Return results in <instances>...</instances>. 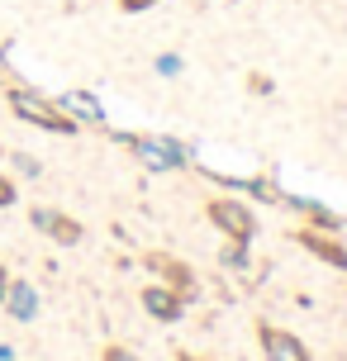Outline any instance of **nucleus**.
I'll return each mask as SVG.
<instances>
[{
	"label": "nucleus",
	"mask_w": 347,
	"mask_h": 361,
	"mask_svg": "<svg viewBox=\"0 0 347 361\" xmlns=\"http://www.w3.org/2000/svg\"><path fill=\"white\" fill-rule=\"evenodd\" d=\"M300 243H305V252H314L319 262H329V267L347 271V247H338V238L324 233V228H305L300 233Z\"/></svg>",
	"instance_id": "nucleus-9"
},
{
	"label": "nucleus",
	"mask_w": 347,
	"mask_h": 361,
	"mask_svg": "<svg viewBox=\"0 0 347 361\" xmlns=\"http://www.w3.org/2000/svg\"><path fill=\"white\" fill-rule=\"evenodd\" d=\"M5 204H15V180L0 171V209H5Z\"/></svg>",
	"instance_id": "nucleus-16"
},
{
	"label": "nucleus",
	"mask_w": 347,
	"mask_h": 361,
	"mask_svg": "<svg viewBox=\"0 0 347 361\" xmlns=\"http://www.w3.org/2000/svg\"><path fill=\"white\" fill-rule=\"evenodd\" d=\"M147 267L157 271V276H166V286L185 290V295H190V290H195V271H190V267H181V262H171V257L152 252V257H147Z\"/></svg>",
	"instance_id": "nucleus-10"
},
{
	"label": "nucleus",
	"mask_w": 347,
	"mask_h": 361,
	"mask_svg": "<svg viewBox=\"0 0 347 361\" xmlns=\"http://www.w3.org/2000/svg\"><path fill=\"white\" fill-rule=\"evenodd\" d=\"M10 166H15L19 176H43V166H38V157H29V152H10Z\"/></svg>",
	"instance_id": "nucleus-12"
},
{
	"label": "nucleus",
	"mask_w": 347,
	"mask_h": 361,
	"mask_svg": "<svg viewBox=\"0 0 347 361\" xmlns=\"http://www.w3.org/2000/svg\"><path fill=\"white\" fill-rule=\"evenodd\" d=\"M57 105H62V114H67L76 128H81V124H95V128L105 124V109H100V100H95L91 90H62Z\"/></svg>",
	"instance_id": "nucleus-6"
},
{
	"label": "nucleus",
	"mask_w": 347,
	"mask_h": 361,
	"mask_svg": "<svg viewBox=\"0 0 347 361\" xmlns=\"http://www.w3.org/2000/svg\"><path fill=\"white\" fill-rule=\"evenodd\" d=\"M128 147L147 171H181L185 166V147L176 138H128Z\"/></svg>",
	"instance_id": "nucleus-3"
},
{
	"label": "nucleus",
	"mask_w": 347,
	"mask_h": 361,
	"mask_svg": "<svg viewBox=\"0 0 347 361\" xmlns=\"http://www.w3.org/2000/svg\"><path fill=\"white\" fill-rule=\"evenodd\" d=\"M0 361H15V347H0Z\"/></svg>",
	"instance_id": "nucleus-19"
},
{
	"label": "nucleus",
	"mask_w": 347,
	"mask_h": 361,
	"mask_svg": "<svg viewBox=\"0 0 347 361\" xmlns=\"http://www.w3.org/2000/svg\"><path fill=\"white\" fill-rule=\"evenodd\" d=\"M10 109H15L24 124H38V128H48V133H76V124L62 114V105L48 100V95H38V90L15 86L10 90Z\"/></svg>",
	"instance_id": "nucleus-1"
},
{
	"label": "nucleus",
	"mask_w": 347,
	"mask_h": 361,
	"mask_svg": "<svg viewBox=\"0 0 347 361\" xmlns=\"http://www.w3.org/2000/svg\"><path fill=\"white\" fill-rule=\"evenodd\" d=\"M143 309L152 314V319H162V324H176L185 314V290H176V286H147L143 290Z\"/></svg>",
	"instance_id": "nucleus-5"
},
{
	"label": "nucleus",
	"mask_w": 347,
	"mask_h": 361,
	"mask_svg": "<svg viewBox=\"0 0 347 361\" xmlns=\"http://www.w3.org/2000/svg\"><path fill=\"white\" fill-rule=\"evenodd\" d=\"M262 357H267V361H314L310 347L300 343L295 333L276 328V324H262Z\"/></svg>",
	"instance_id": "nucleus-4"
},
{
	"label": "nucleus",
	"mask_w": 347,
	"mask_h": 361,
	"mask_svg": "<svg viewBox=\"0 0 347 361\" xmlns=\"http://www.w3.org/2000/svg\"><path fill=\"white\" fill-rule=\"evenodd\" d=\"M0 305L10 309V319H19V324H34V319H38V305H43V300H38L34 281H10Z\"/></svg>",
	"instance_id": "nucleus-7"
},
{
	"label": "nucleus",
	"mask_w": 347,
	"mask_h": 361,
	"mask_svg": "<svg viewBox=\"0 0 347 361\" xmlns=\"http://www.w3.org/2000/svg\"><path fill=\"white\" fill-rule=\"evenodd\" d=\"M157 76H181V57H176V53L157 57Z\"/></svg>",
	"instance_id": "nucleus-14"
},
{
	"label": "nucleus",
	"mask_w": 347,
	"mask_h": 361,
	"mask_svg": "<svg viewBox=\"0 0 347 361\" xmlns=\"http://www.w3.org/2000/svg\"><path fill=\"white\" fill-rule=\"evenodd\" d=\"M300 209H305V219H310V228H324V233H338L343 228V219L333 214V209H324V204H310V200H295Z\"/></svg>",
	"instance_id": "nucleus-11"
},
{
	"label": "nucleus",
	"mask_w": 347,
	"mask_h": 361,
	"mask_svg": "<svg viewBox=\"0 0 347 361\" xmlns=\"http://www.w3.org/2000/svg\"><path fill=\"white\" fill-rule=\"evenodd\" d=\"M100 361H138V352H133V347H119V343H114V347H105V357H100Z\"/></svg>",
	"instance_id": "nucleus-15"
},
{
	"label": "nucleus",
	"mask_w": 347,
	"mask_h": 361,
	"mask_svg": "<svg viewBox=\"0 0 347 361\" xmlns=\"http://www.w3.org/2000/svg\"><path fill=\"white\" fill-rule=\"evenodd\" d=\"M209 224L229 243H252V233H257V214L243 195H214L209 200Z\"/></svg>",
	"instance_id": "nucleus-2"
},
{
	"label": "nucleus",
	"mask_w": 347,
	"mask_h": 361,
	"mask_svg": "<svg viewBox=\"0 0 347 361\" xmlns=\"http://www.w3.org/2000/svg\"><path fill=\"white\" fill-rule=\"evenodd\" d=\"M224 267L248 271V243H233V247H224Z\"/></svg>",
	"instance_id": "nucleus-13"
},
{
	"label": "nucleus",
	"mask_w": 347,
	"mask_h": 361,
	"mask_svg": "<svg viewBox=\"0 0 347 361\" xmlns=\"http://www.w3.org/2000/svg\"><path fill=\"white\" fill-rule=\"evenodd\" d=\"M176 361H200V357H190V352H181V357H176Z\"/></svg>",
	"instance_id": "nucleus-20"
},
{
	"label": "nucleus",
	"mask_w": 347,
	"mask_h": 361,
	"mask_svg": "<svg viewBox=\"0 0 347 361\" xmlns=\"http://www.w3.org/2000/svg\"><path fill=\"white\" fill-rule=\"evenodd\" d=\"M119 5H124L128 15H143V10H152V5H157V0H119Z\"/></svg>",
	"instance_id": "nucleus-17"
},
{
	"label": "nucleus",
	"mask_w": 347,
	"mask_h": 361,
	"mask_svg": "<svg viewBox=\"0 0 347 361\" xmlns=\"http://www.w3.org/2000/svg\"><path fill=\"white\" fill-rule=\"evenodd\" d=\"M5 286H10V271H5V262H0V300H5Z\"/></svg>",
	"instance_id": "nucleus-18"
},
{
	"label": "nucleus",
	"mask_w": 347,
	"mask_h": 361,
	"mask_svg": "<svg viewBox=\"0 0 347 361\" xmlns=\"http://www.w3.org/2000/svg\"><path fill=\"white\" fill-rule=\"evenodd\" d=\"M34 224L53 238V243H62V247H76V243H81V224L67 219V214H57V209H34Z\"/></svg>",
	"instance_id": "nucleus-8"
}]
</instances>
